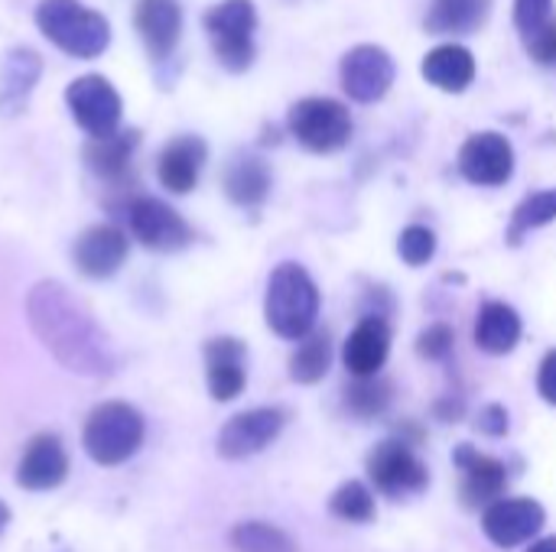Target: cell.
<instances>
[{"mask_svg": "<svg viewBox=\"0 0 556 552\" xmlns=\"http://www.w3.org/2000/svg\"><path fill=\"white\" fill-rule=\"evenodd\" d=\"M26 322L42 348L72 374L111 377L117 355L91 312L55 280H42L26 296Z\"/></svg>", "mask_w": 556, "mask_h": 552, "instance_id": "obj_1", "label": "cell"}, {"mask_svg": "<svg viewBox=\"0 0 556 552\" xmlns=\"http://www.w3.org/2000/svg\"><path fill=\"white\" fill-rule=\"evenodd\" d=\"M264 316L267 325L287 342H303L306 335H313L319 316V290L300 264H280L270 273Z\"/></svg>", "mask_w": 556, "mask_h": 552, "instance_id": "obj_2", "label": "cell"}, {"mask_svg": "<svg viewBox=\"0 0 556 552\" xmlns=\"http://www.w3.org/2000/svg\"><path fill=\"white\" fill-rule=\"evenodd\" d=\"M36 26L55 49L75 59H94L111 42V23L78 0H39Z\"/></svg>", "mask_w": 556, "mask_h": 552, "instance_id": "obj_3", "label": "cell"}, {"mask_svg": "<svg viewBox=\"0 0 556 552\" xmlns=\"http://www.w3.org/2000/svg\"><path fill=\"white\" fill-rule=\"evenodd\" d=\"M143 433H147L143 416L130 403L111 400L88 413L81 446L91 462L111 468V465H124L127 459L137 455V449L143 446Z\"/></svg>", "mask_w": 556, "mask_h": 552, "instance_id": "obj_4", "label": "cell"}, {"mask_svg": "<svg viewBox=\"0 0 556 552\" xmlns=\"http://www.w3.org/2000/svg\"><path fill=\"white\" fill-rule=\"evenodd\" d=\"M205 29L212 36V49L228 72H244L254 62V26L257 10L251 0H222L205 13Z\"/></svg>", "mask_w": 556, "mask_h": 552, "instance_id": "obj_5", "label": "cell"}, {"mask_svg": "<svg viewBox=\"0 0 556 552\" xmlns=\"http://www.w3.org/2000/svg\"><path fill=\"white\" fill-rule=\"evenodd\" d=\"M290 133L309 153H336L352 137V114L332 98H303L290 107Z\"/></svg>", "mask_w": 556, "mask_h": 552, "instance_id": "obj_6", "label": "cell"}, {"mask_svg": "<svg viewBox=\"0 0 556 552\" xmlns=\"http://www.w3.org/2000/svg\"><path fill=\"white\" fill-rule=\"evenodd\" d=\"M65 104L75 117V124L91 137H111L121 130V94L117 88L101 75H81L65 88Z\"/></svg>", "mask_w": 556, "mask_h": 552, "instance_id": "obj_7", "label": "cell"}, {"mask_svg": "<svg viewBox=\"0 0 556 552\" xmlns=\"http://www.w3.org/2000/svg\"><path fill=\"white\" fill-rule=\"evenodd\" d=\"M124 215H127L130 234L150 251H179L192 241V231L179 218V211H173L160 198L137 195L124 205Z\"/></svg>", "mask_w": 556, "mask_h": 552, "instance_id": "obj_8", "label": "cell"}, {"mask_svg": "<svg viewBox=\"0 0 556 552\" xmlns=\"http://www.w3.org/2000/svg\"><path fill=\"white\" fill-rule=\"evenodd\" d=\"M368 475L375 482V488L381 495L391 498H407L427 488L430 475L427 465L414 455V449L407 442H381L371 455H368Z\"/></svg>", "mask_w": 556, "mask_h": 552, "instance_id": "obj_9", "label": "cell"}, {"mask_svg": "<svg viewBox=\"0 0 556 552\" xmlns=\"http://www.w3.org/2000/svg\"><path fill=\"white\" fill-rule=\"evenodd\" d=\"M287 416L277 407H261V410H248L231 416L222 433H218V455L222 459H251L257 452H264L283 429Z\"/></svg>", "mask_w": 556, "mask_h": 552, "instance_id": "obj_10", "label": "cell"}, {"mask_svg": "<svg viewBox=\"0 0 556 552\" xmlns=\"http://www.w3.org/2000/svg\"><path fill=\"white\" fill-rule=\"evenodd\" d=\"M394 85V59L381 46H355L342 59V88L352 101H381Z\"/></svg>", "mask_w": 556, "mask_h": 552, "instance_id": "obj_11", "label": "cell"}, {"mask_svg": "<svg viewBox=\"0 0 556 552\" xmlns=\"http://www.w3.org/2000/svg\"><path fill=\"white\" fill-rule=\"evenodd\" d=\"M459 172L476 185H505L515 172V150L495 130L472 133L459 150Z\"/></svg>", "mask_w": 556, "mask_h": 552, "instance_id": "obj_12", "label": "cell"}, {"mask_svg": "<svg viewBox=\"0 0 556 552\" xmlns=\"http://www.w3.org/2000/svg\"><path fill=\"white\" fill-rule=\"evenodd\" d=\"M541 527H544V508L531 498H502L482 514L485 537L502 550L528 543L531 537L541 534Z\"/></svg>", "mask_w": 556, "mask_h": 552, "instance_id": "obj_13", "label": "cell"}, {"mask_svg": "<svg viewBox=\"0 0 556 552\" xmlns=\"http://www.w3.org/2000/svg\"><path fill=\"white\" fill-rule=\"evenodd\" d=\"M75 267L91 280H108L127 260V234L117 224H91L72 247Z\"/></svg>", "mask_w": 556, "mask_h": 552, "instance_id": "obj_14", "label": "cell"}, {"mask_svg": "<svg viewBox=\"0 0 556 552\" xmlns=\"http://www.w3.org/2000/svg\"><path fill=\"white\" fill-rule=\"evenodd\" d=\"M68 475V455L59 436H36L20 455L16 465V485L26 491H52L65 482Z\"/></svg>", "mask_w": 556, "mask_h": 552, "instance_id": "obj_15", "label": "cell"}, {"mask_svg": "<svg viewBox=\"0 0 556 552\" xmlns=\"http://www.w3.org/2000/svg\"><path fill=\"white\" fill-rule=\"evenodd\" d=\"M391 355V329L381 316H368L355 325V332L349 335L345 342V368L352 371L355 381H365V377H378V371L384 368Z\"/></svg>", "mask_w": 556, "mask_h": 552, "instance_id": "obj_16", "label": "cell"}, {"mask_svg": "<svg viewBox=\"0 0 556 552\" xmlns=\"http://www.w3.org/2000/svg\"><path fill=\"white\" fill-rule=\"evenodd\" d=\"M205 140L186 133V137H176L163 146L160 153V163H156V176L163 182V189H169L173 195H186L195 189L199 182V172L205 166Z\"/></svg>", "mask_w": 556, "mask_h": 552, "instance_id": "obj_17", "label": "cell"}, {"mask_svg": "<svg viewBox=\"0 0 556 552\" xmlns=\"http://www.w3.org/2000/svg\"><path fill=\"white\" fill-rule=\"evenodd\" d=\"M134 26L153 59H166L182 33V10L176 0H140L134 7Z\"/></svg>", "mask_w": 556, "mask_h": 552, "instance_id": "obj_18", "label": "cell"}, {"mask_svg": "<svg viewBox=\"0 0 556 552\" xmlns=\"http://www.w3.org/2000/svg\"><path fill=\"white\" fill-rule=\"evenodd\" d=\"M205 381L218 403L235 400L244 390V345L238 338H212L205 345Z\"/></svg>", "mask_w": 556, "mask_h": 552, "instance_id": "obj_19", "label": "cell"}, {"mask_svg": "<svg viewBox=\"0 0 556 552\" xmlns=\"http://www.w3.org/2000/svg\"><path fill=\"white\" fill-rule=\"evenodd\" d=\"M459 472H463V498L469 508H492L495 501H502L505 488H508V475L505 465L492 455H482L476 449H459L456 452Z\"/></svg>", "mask_w": 556, "mask_h": 552, "instance_id": "obj_20", "label": "cell"}, {"mask_svg": "<svg viewBox=\"0 0 556 552\" xmlns=\"http://www.w3.org/2000/svg\"><path fill=\"white\" fill-rule=\"evenodd\" d=\"M515 26L531 59L541 65H556L554 0H515Z\"/></svg>", "mask_w": 556, "mask_h": 552, "instance_id": "obj_21", "label": "cell"}, {"mask_svg": "<svg viewBox=\"0 0 556 552\" xmlns=\"http://www.w3.org/2000/svg\"><path fill=\"white\" fill-rule=\"evenodd\" d=\"M39 72H42V62L26 46H16L3 55V65H0V114L3 117L16 114L26 104L33 85L39 81Z\"/></svg>", "mask_w": 556, "mask_h": 552, "instance_id": "obj_22", "label": "cell"}, {"mask_svg": "<svg viewBox=\"0 0 556 552\" xmlns=\"http://www.w3.org/2000/svg\"><path fill=\"white\" fill-rule=\"evenodd\" d=\"M420 72H424V78L430 85L456 94V91H466L476 81V59L463 46H437L433 52H427Z\"/></svg>", "mask_w": 556, "mask_h": 552, "instance_id": "obj_23", "label": "cell"}, {"mask_svg": "<svg viewBox=\"0 0 556 552\" xmlns=\"http://www.w3.org/2000/svg\"><path fill=\"white\" fill-rule=\"evenodd\" d=\"M489 7L492 0H433L424 26L433 36H466L485 23Z\"/></svg>", "mask_w": 556, "mask_h": 552, "instance_id": "obj_24", "label": "cell"}, {"mask_svg": "<svg viewBox=\"0 0 556 552\" xmlns=\"http://www.w3.org/2000/svg\"><path fill=\"white\" fill-rule=\"evenodd\" d=\"M137 130H117L111 137H101V140H91L85 146V163L88 169L98 176V179H108V182H117L124 179V172L130 169V156L137 150Z\"/></svg>", "mask_w": 556, "mask_h": 552, "instance_id": "obj_25", "label": "cell"}, {"mask_svg": "<svg viewBox=\"0 0 556 552\" xmlns=\"http://www.w3.org/2000/svg\"><path fill=\"white\" fill-rule=\"evenodd\" d=\"M476 342L489 355H508L521 342V316L508 303H485L476 325Z\"/></svg>", "mask_w": 556, "mask_h": 552, "instance_id": "obj_26", "label": "cell"}, {"mask_svg": "<svg viewBox=\"0 0 556 552\" xmlns=\"http://www.w3.org/2000/svg\"><path fill=\"white\" fill-rule=\"evenodd\" d=\"M225 192L241 208H257L270 192V169L257 156H238L225 169Z\"/></svg>", "mask_w": 556, "mask_h": 552, "instance_id": "obj_27", "label": "cell"}, {"mask_svg": "<svg viewBox=\"0 0 556 552\" xmlns=\"http://www.w3.org/2000/svg\"><path fill=\"white\" fill-rule=\"evenodd\" d=\"M329 364H332L329 335H306L290 358V377L296 384H316L329 374Z\"/></svg>", "mask_w": 556, "mask_h": 552, "instance_id": "obj_28", "label": "cell"}, {"mask_svg": "<svg viewBox=\"0 0 556 552\" xmlns=\"http://www.w3.org/2000/svg\"><path fill=\"white\" fill-rule=\"evenodd\" d=\"M235 552H296V543L274 524L264 521H244L231 530Z\"/></svg>", "mask_w": 556, "mask_h": 552, "instance_id": "obj_29", "label": "cell"}, {"mask_svg": "<svg viewBox=\"0 0 556 552\" xmlns=\"http://www.w3.org/2000/svg\"><path fill=\"white\" fill-rule=\"evenodd\" d=\"M556 221V189H547V192H534L528 195L518 208H515V218H511V228H508V241L511 244H521L525 234L544 228Z\"/></svg>", "mask_w": 556, "mask_h": 552, "instance_id": "obj_30", "label": "cell"}, {"mask_svg": "<svg viewBox=\"0 0 556 552\" xmlns=\"http://www.w3.org/2000/svg\"><path fill=\"white\" fill-rule=\"evenodd\" d=\"M329 511H332L339 521L368 524V521H375V498H371V491H368L362 482H349V485H342V488L332 495Z\"/></svg>", "mask_w": 556, "mask_h": 552, "instance_id": "obj_31", "label": "cell"}, {"mask_svg": "<svg viewBox=\"0 0 556 552\" xmlns=\"http://www.w3.org/2000/svg\"><path fill=\"white\" fill-rule=\"evenodd\" d=\"M391 403V387L378 377H365V381H355L349 390H345V407L349 413L362 416V420H371V416H381L384 407Z\"/></svg>", "mask_w": 556, "mask_h": 552, "instance_id": "obj_32", "label": "cell"}, {"mask_svg": "<svg viewBox=\"0 0 556 552\" xmlns=\"http://www.w3.org/2000/svg\"><path fill=\"white\" fill-rule=\"evenodd\" d=\"M397 251L404 257V264L410 267H424L433 254H437V234L424 224H410L401 231V241H397Z\"/></svg>", "mask_w": 556, "mask_h": 552, "instance_id": "obj_33", "label": "cell"}, {"mask_svg": "<svg viewBox=\"0 0 556 552\" xmlns=\"http://www.w3.org/2000/svg\"><path fill=\"white\" fill-rule=\"evenodd\" d=\"M417 351L430 361H443L453 351V329L450 325H430L420 338H417Z\"/></svg>", "mask_w": 556, "mask_h": 552, "instance_id": "obj_34", "label": "cell"}, {"mask_svg": "<svg viewBox=\"0 0 556 552\" xmlns=\"http://www.w3.org/2000/svg\"><path fill=\"white\" fill-rule=\"evenodd\" d=\"M538 390H541V397H544L551 407H556V351H551V355L544 358V364H541Z\"/></svg>", "mask_w": 556, "mask_h": 552, "instance_id": "obj_35", "label": "cell"}, {"mask_svg": "<svg viewBox=\"0 0 556 552\" xmlns=\"http://www.w3.org/2000/svg\"><path fill=\"white\" fill-rule=\"evenodd\" d=\"M479 429L489 436H505L508 433V413L502 407H485L479 413Z\"/></svg>", "mask_w": 556, "mask_h": 552, "instance_id": "obj_36", "label": "cell"}, {"mask_svg": "<svg viewBox=\"0 0 556 552\" xmlns=\"http://www.w3.org/2000/svg\"><path fill=\"white\" fill-rule=\"evenodd\" d=\"M528 552H556V537H547V540H541V543H534Z\"/></svg>", "mask_w": 556, "mask_h": 552, "instance_id": "obj_37", "label": "cell"}, {"mask_svg": "<svg viewBox=\"0 0 556 552\" xmlns=\"http://www.w3.org/2000/svg\"><path fill=\"white\" fill-rule=\"evenodd\" d=\"M7 521H10V511H7V504L0 501V534H3V527H7Z\"/></svg>", "mask_w": 556, "mask_h": 552, "instance_id": "obj_38", "label": "cell"}]
</instances>
